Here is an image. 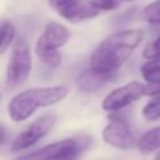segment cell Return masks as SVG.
<instances>
[{
  "instance_id": "obj_9",
  "label": "cell",
  "mask_w": 160,
  "mask_h": 160,
  "mask_svg": "<svg viewBox=\"0 0 160 160\" xmlns=\"http://www.w3.org/2000/svg\"><path fill=\"white\" fill-rule=\"evenodd\" d=\"M70 39V31L59 22H50L36 41L35 50H59Z\"/></svg>"
},
{
  "instance_id": "obj_12",
  "label": "cell",
  "mask_w": 160,
  "mask_h": 160,
  "mask_svg": "<svg viewBox=\"0 0 160 160\" xmlns=\"http://www.w3.org/2000/svg\"><path fill=\"white\" fill-rule=\"evenodd\" d=\"M15 40V26L9 20L0 21V55H2Z\"/></svg>"
},
{
  "instance_id": "obj_10",
  "label": "cell",
  "mask_w": 160,
  "mask_h": 160,
  "mask_svg": "<svg viewBox=\"0 0 160 160\" xmlns=\"http://www.w3.org/2000/svg\"><path fill=\"white\" fill-rule=\"evenodd\" d=\"M114 78H115V74H104V72H99V71L89 68V69L81 71L76 76L75 84L80 91L89 94V92L100 90L105 84L111 81Z\"/></svg>"
},
{
  "instance_id": "obj_6",
  "label": "cell",
  "mask_w": 160,
  "mask_h": 160,
  "mask_svg": "<svg viewBox=\"0 0 160 160\" xmlns=\"http://www.w3.org/2000/svg\"><path fill=\"white\" fill-rule=\"evenodd\" d=\"M55 121H56V116L54 112H46L39 116L15 138L11 145V151H22L35 145L52 129Z\"/></svg>"
},
{
  "instance_id": "obj_20",
  "label": "cell",
  "mask_w": 160,
  "mask_h": 160,
  "mask_svg": "<svg viewBox=\"0 0 160 160\" xmlns=\"http://www.w3.org/2000/svg\"><path fill=\"white\" fill-rule=\"evenodd\" d=\"M70 0H49V5L54 9V10H58L59 8H61L62 5H65L66 2H69Z\"/></svg>"
},
{
  "instance_id": "obj_8",
  "label": "cell",
  "mask_w": 160,
  "mask_h": 160,
  "mask_svg": "<svg viewBox=\"0 0 160 160\" xmlns=\"http://www.w3.org/2000/svg\"><path fill=\"white\" fill-rule=\"evenodd\" d=\"M55 11L65 20L74 24L94 19L101 12L94 5L92 0H70Z\"/></svg>"
},
{
  "instance_id": "obj_15",
  "label": "cell",
  "mask_w": 160,
  "mask_h": 160,
  "mask_svg": "<svg viewBox=\"0 0 160 160\" xmlns=\"http://www.w3.org/2000/svg\"><path fill=\"white\" fill-rule=\"evenodd\" d=\"M35 54L39 60L49 68L55 69L61 65L62 59L59 50H35Z\"/></svg>"
},
{
  "instance_id": "obj_19",
  "label": "cell",
  "mask_w": 160,
  "mask_h": 160,
  "mask_svg": "<svg viewBox=\"0 0 160 160\" xmlns=\"http://www.w3.org/2000/svg\"><path fill=\"white\" fill-rule=\"evenodd\" d=\"M145 95H148V96L160 95V79L145 85Z\"/></svg>"
},
{
  "instance_id": "obj_1",
  "label": "cell",
  "mask_w": 160,
  "mask_h": 160,
  "mask_svg": "<svg viewBox=\"0 0 160 160\" xmlns=\"http://www.w3.org/2000/svg\"><path fill=\"white\" fill-rule=\"evenodd\" d=\"M144 31L140 29L121 30L108 36L91 54L90 68L104 74H116L140 45Z\"/></svg>"
},
{
  "instance_id": "obj_18",
  "label": "cell",
  "mask_w": 160,
  "mask_h": 160,
  "mask_svg": "<svg viewBox=\"0 0 160 160\" xmlns=\"http://www.w3.org/2000/svg\"><path fill=\"white\" fill-rule=\"evenodd\" d=\"M92 2L100 11H110L119 8V0H92Z\"/></svg>"
},
{
  "instance_id": "obj_21",
  "label": "cell",
  "mask_w": 160,
  "mask_h": 160,
  "mask_svg": "<svg viewBox=\"0 0 160 160\" xmlns=\"http://www.w3.org/2000/svg\"><path fill=\"white\" fill-rule=\"evenodd\" d=\"M8 138H9V134H8L6 128L0 124V145H2L4 142H6Z\"/></svg>"
},
{
  "instance_id": "obj_3",
  "label": "cell",
  "mask_w": 160,
  "mask_h": 160,
  "mask_svg": "<svg viewBox=\"0 0 160 160\" xmlns=\"http://www.w3.org/2000/svg\"><path fill=\"white\" fill-rule=\"evenodd\" d=\"M90 144L91 136L76 135L49 144L32 152L21 155L15 160H78Z\"/></svg>"
},
{
  "instance_id": "obj_13",
  "label": "cell",
  "mask_w": 160,
  "mask_h": 160,
  "mask_svg": "<svg viewBox=\"0 0 160 160\" xmlns=\"http://www.w3.org/2000/svg\"><path fill=\"white\" fill-rule=\"evenodd\" d=\"M139 19L150 25H160V0L148 4L139 12Z\"/></svg>"
},
{
  "instance_id": "obj_4",
  "label": "cell",
  "mask_w": 160,
  "mask_h": 160,
  "mask_svg": "<svg viewBox=\"0 0 160 160\" xmlns=\"http://www.w3.org/2000/svg\"><path fill=\"white\" fill-rule=\"evenodd\" d=\"M31 51L26 39L19 36L15 40L12 52L6 69V82L9 86H19L24 84L31 72Z\"/></svg>"
},
{
  "instance_id": "obj_14",
  "label": "cell",
  "mask_w": 160,
  "mask_h": 160,
  "mask_svg": "<svg viewBox=\"0 0 160 160\" xmlns=\"http://www.w3.org/2000/svg\"><path fill=\"white\" fill-rule=\"evenodd\" d=\"M140 71L145 81H148L149 84L160 79V56L144 62L140 68Z\"/></svg>"
},
{
  "instance_id": "obj_7",
  "label": "cell",
  "mask_w": 160,
  "mask_h": 160,
  "mask_svg": "<svg viewBox=\"0 0 160 160\" xmlns=\"http://www.w3.org/2000/svg\"><path fill=\"white\" fill-rule=\"evenodd\" d=\"M145 95V85L140 81H130L120 88L110 91L101 102V108L105 111H120L131 102L139 100Z\"/></svg>"
},
{
  "instance_id": "obj_2",
  "label": "cell",
  "mask_w": 160,
  "mask_h": 160,
  "mask_svg": "<svg viewBox=\"0 0 160 160\" xmlns=\"http://www.w3.org/2000/svg\"><path fill=\"white\" fill-rule=\"evenodd\" d=\"M69 89L64 85L31 88L15 95L8 106V112L12 121L20 122L31 116L38 109L54 105L66 98Z\"/></svg>"
},
{
  "instance_id": "obj_16",
  "label": "cell",
  "mask_w": 160,
  "mask_h": 160,
  "mask_svg": "<svg viewBox=\"0 0 160 160\" xmlns=\"http://www.w3.org/2000/svg\"><path fill=\"white\" fill-rule=\"evenodd\" d=\"M142 116L148 121H156L160 119V95H155L150 101H148L142 108Z\"/></svg>"
},
{
  "instance_id": "obj_17",
  "label": "cell",
  "mask_w": 160,
  "mask_h": 160,
  "mask_svg": "<svg viewBox=\"0 0 160 160\" xmlns=\"http://www.w3.org/2000/svg\"><path fill=\"white\" fill-rule=\"evenodd\" d=\"M142 56L151 60V59H156L160 56V36L154 40L152 42H150L144 50H142Z\"/></svg>"
},
{
  "instance_id": "obj_5",
  "label": "cell",
  "mask_w": 160,
  "mask_h": 160,
  "mask_svg": "<svg viewBox=\"0 0 160 160\" xmlns=\"http://www.w3.org/2000/svg\"><path fill=\"white\" fill-rule=\"evenodd\" d=\"M109 124L102 129V140L110 146L118 149H131L136 146L135 136L131 131L130 124L124 114L112 111L108 116Z\"/></svg>"
},
{
  "instance_id": "obj_22",
  "label": "cell",
  "mask_w": 160,
  "mask_h": 160,
  "mask_svg": "<svg viewBox=\"0 0 160 160\" xmlns=\"http://www.w3.org/2000/svg\"><path fill=\"white\" fill-rule=\"evenodd\" d=\"M154 160H160V151H159V152H158V154L155 155V158H154Z\"/></svg>"
},
{
  "instance_id": "obj_23",
  "label": "cell",
  "mask_w": 160,
  "mask_h": 160,
  "mask_svg": "<svg viewBox=\"0 0 160 160\" xmlns=\"http://www.w3.org/2000/svg\"><path fill=\"white\" fill-rule=\"evenodd\" d=\"M119 1H125V2H129V1H134V0H119Z\"/></svg>"
},
{
  "instance_id": "obj_11",
  "label": "cell",
  "mask_w": 160,
  "mask_h": 160,
  "mask_svg": "<svg viewBox=\"0 0 160 160\" xmlns=\"http://www.w3.org/2000/svg\"><path fill=\"white\" fill-rule=\"evenodd\" d=\"M136 148L144 154H149L160 149V125L141 135L136 142Z\"/></svg>"
}]
</instances>
